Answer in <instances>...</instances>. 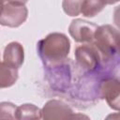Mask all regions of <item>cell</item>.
<instances>
[{
    "mask_svg": "<svg viewBox=\"0 0 120 120\" xmlns=\"http://www.w3.org/2000/svg\"><path fill=\"white\" fill-rule=\"evenodd\" d=\"M37 49L42 62L53 67L61 64L68 57L70 51V41L65 34L53 32L40 39Z\"/></svg>",
    "mask_w": 120,
    "mask_h": 120,
    "instance_id": "cell-1",
    "label": "cell"
},
{
    "mask_svg": "<svg viewBox=\"0 0 120 120\" xmlns=\"http://www.w3.org/2000/svg\"><path fill=\"white\" fill-rule=\"evenodd\" d=\"M92 43L98 49L103 60L110 59L118 52L119 32L110 24L98 26Z\"/></svg>",
    "mask_w": 120,
    "mask_h": 120,
    "instance_id": "cell-2",
    "label": "cell"
},
{
    "mask_svg": "<svg viewBox=\"0 0 120 120\" xmlns=\"http://www.w3.org/2000/svg\"><path fill=\"white\" fill-rule=\"evenodd\" d=\"M28 9L25 5L7 2L0 7V24L11 28L21 26L27 19Z\"/></svg>",
    "mask_w": 120,
    "mask_h": 120,
    "instance_id": "cell-3",
    "label": "cell"
},
{
    "mask_svg": "<svg viewBox=\"0 0 120 120\" xmlns=\"http://www.w3.org/2000/svg\"><path fill=\"white\" fill-rule=\"evenodd\" d=\"M74 54L79 66L88 71L95 70L100 60H103L99 52L92 42L78 46Z\"/></svg>",
    "mask_w": 120,
    "mask_h": 120,
    "instance_id": "cell-4",
    "label": "cell"
},
{
    "mask_svg": "<svg viewBox=\"0 0 120 120\" xmlns=\"http://www.w3.org/2000/svg\"><path fill=\"white\" fill-rule=\"evenodd\" d=\"M97 28L98 25L94 22L82 19H74L68 26V33L76 42L90 43L93 41Z\"/></svg>",
    "mask_w": 120,
    "mask_h": 120,
    "instance_id": "cell-5",
    "label": "cell"
},
{
    "mask_svg": "<svg viewBox=\"0 0 120 120\" xmlns=\"http://www.w3.org/2000/svg\"><path fill=\"white\" fill-rule=\"evenodd\" d=\"M73 114L72 108L59 99L48 100L41 109L42 119H68L72 118Z\"/></svg>",
    "mask_w": 120,
    "mask_h": 120,
    "instance_id": "cell-6",
    "label": "cell"
},
{
    "mask_svg": "<svg viewBox=\"0 0 120 120\" xmlns=\"http://www.w3.org/2000/svg\"><path fill=\"white\" fill-rule=\"evenodd\" d=\"M99 96L104 98L110 108L119 110L120 98V82L116 78H108L103 80L99 84Z\"/></svg>",
    "mask_w": 120,
    "mask_h": 120,
    "instance_id": "cell-7",
    "label": "cell"
},
{
    "mask_svg": "<svg viewBox=\"0 0 120 120\" xmlns=\"http://www.w3.org/2000/svg\"><path fill=\"white\" fill-rule=\"evenodd\" d=\"M3 61L14 68H21L24 61V50L20 42H9L4 49Z\"/></svg>",
    "mask_w": 120,
    "mask_h": 120,
    "instance_id": "cell-8",
    "label": "cell"
},
{
    "mask_svg": "<svg viewBox=\"0 0 120 120\" xmlns=\"http://www.w3.org/2000/svg\"><path fill=\"white\" fill-rule=\"evenodd\" d=\"M19 78L18 68L0 62V89L8 88L15 84Z\"/></svg>",
    "mask_w": 120,
    "mask_h": 120,
    "instance_id": "cell-9",
    "label": "cell"
},
{
    "mask_svg": "<svg viewBox=\"0 0 120 120\" xmlns=\"http://www.w3.org/2000/svg\"><path fill=\"white\" fill-rule=\"evenodd\" d=\"M16 119H41V109L31 103H24L17 107Z\"/></svg>",
    "mask_w": 120,
    "mask_h": 120,
    "instance_id": "cell-10",
    "label": "cell"
},
{
    "mask_svg": "<svg viewBox=\"0 0 120 120\" xmlns=\"http://www.w3.org/2000/svg\"><path fill=\"white\" fill-rule=\"evenodd\" d=\"M105 6L106 5L102 0H82L81 13L84 17L92 18L101 12Z\"/></svg>",
    "mask_w": 120,
    "mask_h": 120,
    "instance_id": "cell-11",
    "label": "cell"
},
{
    "mask_svg": "<svg viewBox=\"0 0 120 120\" xmlns=\"http://www.w3.org/2000/svg\"><path fill=\"white\" fill-rule=\"evenodd\" d=\"M82 0H63L62 8L64 12L71 17L81 14V6Z\"/></svg>",
    "mask_w": 120,
    "mask_h": 120,
    "instance_id": "cell-12",
    "label": "cell"
},
{
    "mask_svg": "<svg viewBox=\"0 0 120 120\" xmlns=\"http://www.w3.org/2000/svg\"><path fill=\"white\" fill-rule=\"evenodd\" d=\"M17 106L9 101L0 102V119H16Z\"/></svg>",
    "mask_w": 120,
    "mask_h": 120,
    "instance_id": "cell-13",
    "label": "cell"
},
{
    "mask_svg": "<svg viewBox=\"0 0 120 120\" xmlns=\"http://www.w3.org/2000/svg\"><path fill=\"white\" fill-rule=\"evenodd\" d=\"M28 0H7V2L13 3V4H19V5H25Z\"/></svg>",
    "mask_w": 120,
    "mask_h": 120,
    "instance_id": "cell-14",
    "label": "cell"
},
{
    "mask_svg": "<svg viewBox=\"0 0 120 120\" xmlns=\"http://www.w3.org/2000/svg\"><path fill=\"white\" fill-rule=\"evenodd\" d=\"M102 1L105 3V5H113L119 2V0H102Z\"/></svg>",
    "mask_w": 120,
    "mask_h": 120,
    "instance_id": "cell-15",
    "label": "cell"
},
{
    "mask_svg": "<svg viewBox=\"0 0 120 120\" xmlns=\"http://www.w3.org/2000/svg\"><path fill=\"white\" fill-rule=\"evenodd\" d=\"M7 2V0H0V6H2L3 4H5Z\"/></svg>",
    "mask_w": 120,
    "mask_h": 120,
    "instance_id": "cell-16",
    "label": "cell"
},
{
    "mask_svg": "<svg viewBox=\"0 0 120 120\" xmlns=\"http://www.w3.org/2000/svg\"><path fill=\"white\" fill-rule=\"evenodd\" d=\"M0 7H1V6H0Z\"/></svg>",
    "mask_w": 120,
    "mask_h": 120,
    "instance_id": "cell-17",
    "label": "cell"
}]
</instances>
